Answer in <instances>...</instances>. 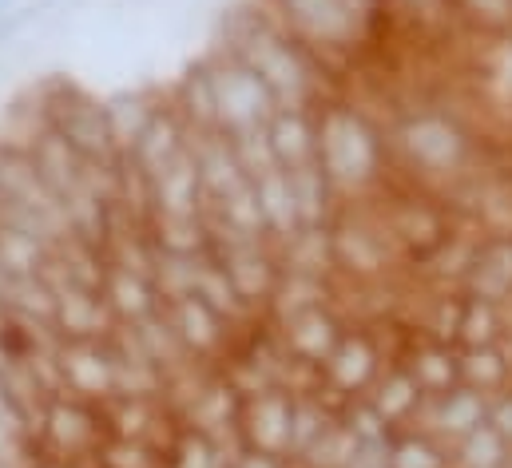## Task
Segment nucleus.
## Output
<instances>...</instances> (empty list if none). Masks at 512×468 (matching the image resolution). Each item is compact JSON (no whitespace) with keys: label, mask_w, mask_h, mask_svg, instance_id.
I'll use <instances>...</instances> for the list:
<instances>
[{"label":"nucleus","mask_w":512,"mask_h":468,"mask_svg":"<svg viewBox=\"0 0 512 468\" xmlns=\"http://www.w3.org/2000/svg\"><path fill=\"white\" fill-rule=\"evenodd\" d=\"M266 147L282 171L318 163V108H278L266 123Z\"/></svg>","instance_id":"9b49d317"},{"label":"nucleus","mask_w":512,"mask_h":468,"mask_svg":"<svg viewBox=\"0 0 512 468\" xmlns=\"http://www.w3.org/2000/svg\"><path fill=\"white\" fill-rule=\"evenodd\" d=\"M16 4H20V0H0V16H4L8 8H16Z\"/></svg>","instance_id":"cd10ccee"},{"label":"nucleus","mask_w":512,"mask_h":468,"mask_svg":"<svg viewBox=\"0 0 512 468\" xmlns=\"http://www.w3.org/2000/svg\"><path fill=\"white\" fill-rule=\"evenodd\" d=\"M505 338V314L497 302L473 298L465 294V310H461V330H457V350H473V346H497Z\"/></svg>","instance_id":"5701e85b"},{"label":"nucleus","mask_w":512,"mask_h":468,"mask_svg":"<svg viewBox=\"0 0 512 468\" xmlns=\"http://www.w3.org/2000/svg\"><path fill=\"white\" fill-rule=\"evenodd\" d=\"M36 116L48 131H56L72 151H80L88 163L96 167H108V163H120V147H116V135H112V119H108V100L92 96L88 88L80 84H68V80H52L44 92H40V104H36Z\"/></svg>","instance_id":"20e7f679"},{"label":"nucleus","mask_w":512,"mask_h":468,"mask_svg":"<svg viewBox=\"0 0 512 468\" xmlns=\"http://www.w3.org/2000/svg\"><path fill=\"white\" fill-rule=\"evenodd\" d=\"M453 453V468H509L512 465V445L485 421L481 429H473L469 437L449 445Z\"/></svg>","instance_id":"aec40b11"},{"label":"nucleus","mask_w":512,"mask_h":468,"mask_svg":"<svg viewBox=\"0 0 512 468\" xmlns=\"http://www.w3.org/2000/svg\"><path fill=\"white\" fill-rule=\"evenodd\" d=\"M0 468H20V465H16L12 457H0Z\"/></svg>","instance_id":"c85d7f7f"},{"label":"nucleus","mask_w":512,"mask_h":468,"mask_svg":"<svg viewBox=\"0 0 512 468\" xmlns=\"http://www.w3.org/2000/svg\"><path fill=\"white\" fill-rule=\"evenodd\" d=\"M382 369H385V357L378 338L366 326H346L342 342L322 361V377H326L322 401L334 413H342L354 397H366L370 393V385L382 377Z\"/></svg>","instance_id":"423d86ee"},{"label":"nucleus","mask_w":512,"mask_h":468,"mask_svg":"<svg viewBox=\"0 0 512 468\" xmlns=\"http://www.w3.org/2000/svg\"><path fill=\"white\" fill-rule=\"evenodd\" d=\"M175 112L183 116V123L195 131V135H211V131H223L219 127V112H215V84H211V68H207V56L195 60L179 84L167 92Z\"/></svg>","instance_id":"2eb2a0df"},{"label":"nucleus","mask_w":512,"mask_h":468,"mask_svg":"<svg viewBox=\"0 0 512 468\" xmlns=\"http://www.w3.org/2000/svg\"><path fill=\"white\" fill-rule=\"evenodd\" d=\"M366 401L382 413L385 425H389L393 433H401V429L413 425L417 409L425 405V393H421V385L413 381V373H409L405 365H385L382 377L370 385Z\"/></svg>","instance_id":"4468645a"},{"label":"nucleus","mask_w":512,"mask_h":468,"mask_svg":"<svg viewBox=\"0 0 512 468\" xmlns=\"http://www.w3.org/2000/svg\"><path fill=\"white\" fill-rule=\"evenodd\" d=\"M294 461H286V457H274V453H258V449H247V445H239L235 453H231V461L227 468H290Z\"/></svg>","instance_id":"a878e982"},{"label":"nucleus","mask_w":512,"mask_h":468,"mask_svg":"<svg viewBox=\"0 0 512 468\" xmlns=\"http://www.w3.org/2000/svg\"><path fill=\"white\" fill-rule=\"evenodd\" d=\"M258 4L342 76V96H346L362 48V8L354 0H258Z\"/></svg>","instance_id":"7ed1b4c3"},{"label":"nucleus","mask_w":512,"mask_h":468,"mask_svg":"<svg viewBox=\"0 0 512 468\" xmlns=\"http://www.w3.org/2000/svg\"><path fill=\"white\" fill-rule=\"evenodd\" d=\"M453 24L481 40H512V0H445Z\"/></svg>","instance_id":"a211bd4d"},{"label":"nucleus","mask_w":512,"mask_h":468,"mask_svg":"<svg viewBox=\"0 0 512 468\" xmlns=\"http://www.w3.org/2000/svg\"><path fill=\"white\" fill-rule=\"evenodd\" d=\"M163 310H167V318H171V326H175L183 350L191 353L195 361H207V365H211V361L223 353L235 322H231L227 314H219L207 298H199V294L167 298Z\"/></svg>","instance_id":"1a4fd4ad"},{"label":"nucleus","mask_w":512,"mask_h":468,"mask_svg":"<svg viewBox=\"0 0 512 468\" xmlns=\"http://www.w3.org/2000/svg\"><path fill=\"white\" fill-rule=\"evenodd\" d=\"M60 4H84V0H60Z\"/></svg>","instance_id":"c756f323"},{"label":"nucleus","mask_w":512,"mask_h":468,"mask_svg":"<svg viewBox=\"0 0 512 468\" xmlns=\"http://www.w3.org/2000/svg\"><path fill=\"white\" fill-rule=\"evenodd\" d=\"M489 425L512 445V385L501 389V393H493V401H489Z\"/></svg>","instance_id":"393cba45"},{"label":"nucleus","mask_w":512,"mask_h":468,"mask_svg":"<svg viewBox=\"0 0 512 468\" xmlns=\"http://www.w3.org/2000/svg\"><path fill=\"white\" fill-rule=\"evenodd\" d=\"M219 48L255 68L282 108H322L342 100V76L290 28H282L262 4H239L223 20Z\"/></svg>","instance_id":"f257e3e1"},{"label":"nucleus","mask_w":512,"mask_h":468,"mask_svg":"<svg viewBox=\"0 0 512 468\" xmlns=\"http://www.w3.org/2000/svg\"><path fill=\"white\" fill-rule=\"evenodd\" d=\"M278 322V338H282V350L290 357H302V361H314L322 365L334 346L342 342L346 334V322L334 306H310V310H298L290 318H274Z\"/></svg>","instance_id":"9d476101"},{"label":"nucleus","mask_w":512,"mask_h":468,"mask_svg":"<svg viewBox=\"0 0 512 468\" xmlns=\"http://www.w3.org/2000/svg\"><path fill=\"white\" fill-rule=\"evenodd\" d=\"M389 4H401V8H413V12H421V16H433V20H449L453 24V16L445 12V0H389ZM469 36V32H465Z\"/></svg>","instance_id":"bb28decb"},{"label":"nucleus","mask_w":512,"mask_h":468,"mask_svg":"<svg viewBox=\"0 0 512 468\" xmlns=\"http://www.w3.org/2000/svg\"><path fill=\"white\" fill-rule=\"evenodd\" d=\"M104 298L116 314V322H143L163 306L159 282L151 270H135V266H116L108 262L104 274Z\"/></svg>","instance_id":"ddd939ff"},{"label":"nucleus","mask_w":512,"mask_h":468,"mask_svg":"<svg viewBox=\"0 0 512 468\" xmlns=\"http://www.w3.org/2000/svg\"><path fill=\"white\" fill-rule=\"evenodd\" d=\"M239 437L247 449L258 453H274L290 461V437H294V393H286L282 385L262 389L255 397L243 401L239 413Z\"/></svg>","instance_id":"6e6552de"},{"label":"nucleus","mask_w":512,"mask_h":468,"mask_svg":"<svg viewBox=\"0 0 512 468\" xmlns=\"http://www.w3.org/2000/svg\"><path fill=\"white\" fill-rule=\"evenodd\" d=\"M318 167L342 199H362L389 179L385 123L354 100H330L318 108Z\"/></svg>","instance_id":"f03ea898"},{"label":"nucleus","mask_w":512,"mask_h":468,"mask_svg":"<svg viewBox=\"0 0 512 468\" xmlns=\"http://www.w3.org/2000/svg\"><path fill=\"white\" fill-rule=\"evenodd\" d=\"M255 179V195H258V211H262V223L274 242H286L302 231V219H298V203H294V187H290V175L282 167H266L251 175Z\"/></svg>","instance_id":"f3484780"},{"label":"nucleus","mask_w":512,"mask_h":468,"mask_svg":"<svg viewBox=\"0 0 512 468\" xmlns=\"http://www.w3.org/2000/svg\"><path fill=\"white\" fill-rule=\"evenodd\" d=\"M461 385H473L481 393H501L512 385V365L501 346H473L461 350Z\"/></svg>","instance_id":"412c9836"},{"label":"nucleus","mask_w":512,"mask_h":468,"mask_svg":"<svg viewBox=\"0 0 512 468\" xmlns=\"http://www.w3.org/2000/svg\"><path fill=\"white\" fill-rule=\"evenodd\" d=\"M401 365L413 373V381L421 385L425 397H441V393L461 385V350L457 346H445V342H433V338H417Z\"/></svg>","instance_id":"dca6fc26"},{"label":"nucleus","mask_w":512,"mask_h":468,"mask_svg":"<svg viewBox=\"0 0 512 468\" xmlns=\"http://www.w3.org/2000/svg\"><path fill=\"white\" fill-rule=\"evenodd\" d=\"M461 290L473 298L497 302V306L512 302V234H485L481 238Z\"/></svg>","instance_id":"f8f14e48"},{"label":"nucleus","mask_w":512,"mask_h":468,"mask_svg":"<svg viewBox=\"0 0 512 468\" xmlns=\"http://www.w3.org/2000/svg\"><path fill=\"white\" fill-rule=\"evenodd\" d=\"M40 16V4H28V0H20L16 8H8L4 16H0V48H8V44H16L28 28H32V20Z\"/></svg>","instance_id":"b1692460"},{"label":"nucleus","mask_w":512,"mask_h":468,"mask_svg":"<svg viewBox=\"0 0 512 468\" xmlns=\"http://www.w3.org/2000/svg\"><path fill=\"white\" fill-rule=\"evenodd\" d=\"M207 68H211V84H215L219 127L227 135H255L282 108L274 100V92L266 88V80L255 68H247L239 56H231L227 48L215 44V52L207 56Z\"/></svg>","instance_id":"39448f33"},{"label":"nucleus","mask_w":512,"mask_h":468,"mask_svg":"<svg viewBox=\"0 0 512 468\" xmlns=\"http://www.w3.org/2000/svg\"><path fill=\"white\" fill-rule=\"evenodd\" d=\"M56 369L64 393L104 401L116 393V353L112 334L108 338H60L56 346Z\"/></svg>","instance_id":"0eeeda50"},{"label":"nucleus","mask_w":512,"mask_h":468,"mask_svg":"<svg viewBox=\"0 0 512 468\" xmlns=\"http://www.w3.org/2000/svg\"><path fill=\"white\" fill-rule=\"evenodd\" d=\"M509 468H512V465H509Z\"/></svg>","instance_id":"7c9ffc66"},{"label":"nucleus","mask_w":512,"mask_h":468,"mask_svg":"<svg viewBox=\"0 0 512 468\" xmlns=\"http://www.w3.org/2000/svg\"><path fill=\"white\" fill-rule=\"evenodd\" d=\"M385 468H453V453L445 441L417 433V429H405L389 441Z\"/></svg>","instance_id":"4be33fe9"},{"label":"nucleus","mask_w":512,"mask_h":468,"mask_svg":"<svg viewBox=\"0 0 512 468\" xmlns=\"http://www.w3.org/2000/svg\"><path fill=\"white\" fill-rule=\"evenodd\" d=\"M155 104H159V96H151V92H120L108 100V119H112V135H116L120 155H128L139 143L147 119L155 116Z\"/></svg>","instance_id":"6ab92c4d"}]
</instances>
